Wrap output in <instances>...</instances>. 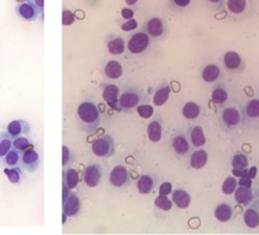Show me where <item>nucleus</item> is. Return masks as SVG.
<instances>
[{"instance_id": "nucleus-36", "label": "nucleus", "mask_w": 259, "mask_h": 235, "mask_svg": "<svg viewBox=\"0 0 259 235\" xmlns=\"http://www.w3.org/2000/svg\"><path fill=\"white\" fill-rule=\"evenodd\" d=\"M63 177H65V180L67 183L68 187H74L77 183V173L73 169H68L64 173Z\"/></svg>"}, {"instance_id": "nucleus-18", "label": "nucleus", "mask_w": 259, "mask_h": 235, "mask_svg": "<svg viewBox=\"0 0 259 235\" xmlns=\"http://www.w3.org/2000/svg\"><path fill=\"white\" fill-rule=\"evenodd\" d=\"M171 88L167 82L161 83L157 88L153 95V102L156 106H161L169 98Z\"/></svg>"}, {"instance_id": "nucleus-31", "label": "nucleus", "mask_w": 259, "mask_h": 235, "mask_svg": "<svg viewBox=\"0 0 259 235\" xmlns=\"http://www.w3.org/2000/svg\"><path fill=\"white\" fill-rule=\"evenodd\" d=\"M248 164L247 157L244 153L238 152L234 155L232 161V165L234 170H243L247 166Z\"/></svg>"}, {"instance_id": "nucleus-32", "label": "nucleus", "mask_w": 259, "mask_h": 235, "mask_svg": "<svg viewBox=\"0 0 259 235\" xmlns=\"http://www.w3.org/2000/svg\"><path fill=\"white\" fill-rule=\"evenodd\" d=\"M191 2L188 0H169L167 2V6L171 11L183 12L189 7Z\"/></svg>"}, {"instance_id": "nucleus-7", "label": "nucleus", "mask_w": 259, "mask_h": 235, "mask_svg": "<svg viewBox=\"0 0 259 235\" xmlns=\"http://www.w3.org/2000/svg\"><path fill=\"white\" fill-rule=\"evenodd\" d=\"M151 44V38L145 32L139 31L134 33L127 44L130 52L134 54H139L145 52Z\"/></svg>"}, {"instance_id": "nucleus-45", "label": "nucleus", "mask_w": 259, "mask_h": 235, "mask_svg": "<svg viewBox=\"0 0 259 235\" xmlns=\"http://www.w3.org/2000/svg\"><path fill=\"white\" fill-rule=\"evenodd\" d=\"M70 160V152L68 149L63 146L62 147V165L64 166Z\"/></svg>"}, {"instance_id": "nucleus-19", "label": "nucleus", "mask_w": 259, "mask_h": 235, "mask_svg": "<svg viewBox=\"0 0 259 235\" xmlns=\"http://www.w3.org/2000/svg\"><path fill=\"white\" fill-rule=\"evenodd\" d=\"M220 69L218 65L209 64L203 68L201 77L204 82L210 83L216 81L220 77Z\"/></svg>"}, {"instance_id": "nucleus-30", "label": "nucleus", "mask_w": 259, "mask_h": 235, "mask_svg": "<svg viewBox=\"0 0 259 235\" xmlns=\"http://www.w3.org/2000/svg\"><path fill=\"white\" fill-rule=\"evenodd\" d=\"M172 197L175 204L180 208H186L190 203V198L189 194L183 190H176Z\"/></svg>"}, {"instance_id": "nucleus-47", "label": "nucleus", "mask_w": 259, "mask_h": 235, "mask_svg": "<svg viewBox=\"0 0 259 235\" xmlns=\"http://www.w3.org/2000/svg\"><path fill=\"white\" fill-rule=\"evenodd\" d=\"M121 15L124 19H130L133 16L134 12L129 8H124L121 11Z\"/></svg>"}, {"instance_id": "nucleus-49", "label": "nucleus", "mask_w": 259, "mask_h": 235, "mask_svg": "<svg viewBox=\"0 0 259 235\" xmlns=\"http://www.w3.org/2000/svg\"><path fill=\"white\" fill-rule=\"evenodd\" d=\"M256 172V168L255 167H252L250 169V170L249 171L247 174L249 176V177L253 178L255 175Z\"/></svg>"}, {"instance_id": "nucleus-46", "label": "nucleus", "mask_w": 259, "mask_h": 235, "mask_svg": "<svg viewBox=\"0 0 259 235\" xmlns=\"http://www.w3.org/2000/svg\"><path fill=\"white\" fill-rule=\"evenodd\" d=\"M171 190L170 184L168 183H164L161 185L160 189V193L161 195H165L168 194Z\"/></svg>"}, {"instance_id": "nucleus-16", "label": "nucleus", "mask_w": 259, "mask_h": 235, "mask_svg": "<svg viewBox=\"0 0 259 235\" xmlns=\"http://www.w3.org/2000/svg\"><path fill=\"white\" fill-rule=\"evenodd\" d=\"M100 167L96 164L88 165L84 170L83 178L85 182L90 186L93 187L98 183L101 177Z\"/></svg>"}, {"instance_id": "nucleus-33", "label": "nucleus", "mask_w": 259, "mask_h": 235, "mask_svg": "<svg viewBox=\"0 0 259 235\" xmlns=\"http://www.w3.org/2000/svg\"><path fill=\"white\" fill-rule=\"evenodd\" d=\"M153 179L148 175H144L141 177L138 181V188L142 193H148L153 188Z\"/></svg>"}, {"instance_id": "nucleus-17", "label": "nucleus", "mask_w": 259, "mask_h": 235, "mask_svg": "<svg viewBox=\"0 0 259 235\" xmlns=\"http://www.w3.org/2000/svg\"><path fill=\"white\" fill-rule=\"evenodd\" d=\"M110 180L117 187L124 186L129 180L127 170L122 166H116L110 173Z\"/></svg>"}, {"instance_id": "nucleus-42", "label": "nucleus", "mask_w": 259, "mask_h": 235, "mask_svg": "<svg viewBox=\"0 0 259 235\" xmlns=\"http://www.w3.org/2000/svg\"><path fill=\"white\" fill-rule=\"evenodd\" d=\"M160 195L157 198L156 201L162 202V203H157L156 205L161 209L166 210L169 209L171 207L170 201L168 200L167 198L164 197V195Z\"/></svg>"}, {"instance_id": "nucleus-37", "label": "nucleus", "mask_w": 259, "mask_h": 235, "mask_svg": "<svg viewBox=\"0 0 259 235\" xmlns=\"http://www.w3.org/2000/svg\"><path fill=\"white\" fill-rule=\"evenodd\" d=\"M251 192L245 186L238 188L235 193V198L237 202L243 204L249 201L251 197Z\"/></svg>"}, {"instance_id": "nucleus-11", "label": "nucleus", "mask_w": 259, "mask_h": 235, "mask_svg": "<svg viewBox=\"0 0 259 235\" xmlns=\"http://www.w3.org/2000/svg\"><path fill=\"white\" fill-rule=\"evenodd\" d=\"M31 130L29 122L24 119L13 120L6 127V132L13 139L21 136H27L30 134Z\"/></svg>"}, {"instance_id": "nucleus-41", "label": "nucleus", "mask_w": 259, "mask_h": 235, "mask_svg": "<svg viewBox=\"0 0 259 235\" xmlns=\"http://www.w3.org/2000/svg\"><path fill=\"white\" fill-rule=\"evenodd\" d=\"M236 186V180L232 177H228L224 182L222 189L226 193H232Z\"/></svg>"}, {"instance_id": "nucleus-3", "label": "nucleus", "mask_w": 259, "mask_h": 235, "mask_svg": "<svg viewBox=\"0 0 259 235\" xmlns=\"http://www.w3.org/2000/svg\"><path fill=\"white\" fill-rule=\"evenodd\" d=\"M145 30V32L150 38L161 40L165 38L168 34V24L164 18L160 16H154L146 22Z\"/></svg>"}, {"instance_id": "nucleus-39", "label": "nucleus", "mask_w": 259, "mask_h": 235, "mask_svg": "<svg viewBox=\"0 0 259 235\" xmlns=\"http://www.w3.org/2000/svg\"><path fill=\"white\" fill-rule=\"evenodd\" d=\"M137 110L139 115L144 119L151 117L154 112L153 107L149 104H141L137 107Z\"/></svg>"}, {"instance_id": "nucleus-24", "label": "nucleus", "mask_w": 259, "mask_h": 235, "mask_svg": "<svg viewBox=\"0 0 259 235\" xmlns=\"http://www.w3.org/2000/svg\"><path fill=\"white\" fill-rule=\"evenodd\" d=\"M3 172L7 176L9 181L15 185H19L23 179L22 169L19 167L13 168H5Z\"/></svg>"}, {"instance_id": "nucleus-40", "label": "nucleus", "mask_w": 259, "mask_h": 235, "mask_svg": "<svg viewBox=\"0 0 259 235\" xmlns=\"http://www.w3.org/2000/svg\"><path fill=\"white\" fill-rule=\"evenodd\" d=\"M208 8L214 12H220L225 9V1H204Z\"/></svg>"}, {"instance_id": "nucleus-14", "label": "nucleus", "mask_w": 259, "mask_h": 235, "mask_svg": "<svg viewBox=\"0 0 259 235\" xmlns=\"http://www.w3.org/2000/svg\"><path fill=\"white\" fill-rule=\"evenodd\" d=\"M103 98L111 107L119 108V89L113 84H108L104 87L102 92Z\"/></svg>"}, {"instance_id": "nucleus-8", "label": "nucleus", "mask_w": 259, "mask_h": 235, "mask_svg": "<svg viewBox=\"0 0 259 235\" xmlns=\"http://www.w3.org/2000/svg\"><path fill=\"white\" fill-rule=\"evenodd\" d=\"M40 163L39 154L30 148L22 152L19 167L29 173H33L38 168Z\"/></svg>"}, {"instance_id": "nucleus-10", "label": "nucleus", "mask_w": 259, "mask_h": 235, "mask_svg": "<svg viewBox=\"0 0 259 235\" xmlns=\"http://www.w3.org/2000/svg\"><path fill=\"white\" fill-rule=\"evenodd\" d=\"M141 100V93L135 89H128L119 97V108L124 110H129L138 106Z\"/></svg>"}, {"instance_id": "nucleus-4", "label": "nucleus", "mask_w": 259, "mask_h": 235, "mask_svg": "<svg viewBox=\"0 0 259 235\" xmlns=\"http://www.w3.org/2000/svg\"><path fill=\"white\" fill-rule=\"evenodd\" d=\"M241 121L249 127H258L259 119V100L252 99L247 101L240 110Z\"/></svg>"}, {"instance_id": "nucleus-22", "label": "nucleus", "mask_w": 259, "mask_h": 235, "mask_svg": "<svg viewBox=\"0 0 259 235\" xmlns=\"http://www.w3.org/2000/svg\"><path fill=\"white\" fill-rule=\"evenodd\" d=\"M107 46L110 53L119 55L124 50V40L119 36L113 35L108 40Z\"/></svg>"}, {"instance_id": "nucleus-21", "label": "nucleus", "mask_w": 259, "mask_h": 235, "mask_svg": "<svg viewBox=\"0 0 259 235\" xmlns=\"http://www.w3.org/2000/svg\"><path fill=\"white\" fill-rule=\"evenodd\" d=\"M207 160V154L204 150H196L191 153L190 164L192 168L199 169L205 165Z\"/></svg>"}, {"instance_id": "nucleus-13", "label": "nucleus", "mask_w": 259, "mask_h": 235, "mask_svg": "<svg viewBox=\"0 0 259 235\" xmlns=\"http://www.w3.org/2000/svg\"><path fill=\"white\" fill-rule=\"evenodd\" d=\"M170 145L172 150L179 155L187 154L190 149V143L188 138L181 132H176L171 135Z\"/></svg>"}, {"instance_id": "nucleus-12", "label": "nucleus", "mask_w": 259, "mask_h": 235, "mask_svg": "<svg viewBox=\"0 0 259 235\" xmlns=\"http://www.w3.org/2000/svg\"><path fill=\"white\" fill-rule=\"evenodd\" d=\"M241 121V113L233 106L225 107L221 114V122L228 129L236 127Z\"/></svg>"}, {"instance_id": "nucleus-1", "label": "nucleus", "mask_w": 259, "mask_h": 235, "mask_svg": "<svg viewBox=\"0 0 259 235\" xmlns=\"http://www.w3.org/2000/svg\"><path fill=\"white\" fill-rule=\"evenodd\" d=\"M77 116L80 129L87 133H94L100 126L101 116L99 110L91 100H85L79 105Z\"/></svg>"}, {"instance_id": "nucleus-2", "label": "nucleus", "mask_w": 259, "mask_h": 235, "mask_svg": "<svg viewBox=\"0 0 259 235\" xmlns=\"http://www.w3.org/2000/svg\"><path fill=\"white\" fill-rule=\"evenodd\" d=\"M229 20L242 21L250 18L254 11L252 0H228L225 2V9Z\"/></svg>"}, {"instance_id": "nucleus-44", "label": "nucleus", "mask_w": 259, "mask_h": 235, "mask_svg": "<svg viewBox=\"0 0 259 235\" xmlns=\"http://www.w3.org/2000/svg\"><path fill=\"white\" fill-rule=\"evenodd\" d=\"M137 26V22L135 19H131L123 24L121 26L122 30L124 31H130L135 29Z\"/></svg>"}, {"instance_id": "nucleus-48", "label": "nucleus", "mask_w": 259, "mask_h": 235, "mask_svg": "<svg viewBox=\"0 0 259 235\" xmlns=\"http://www.w3.org/2000/svg\"><path fill=\"white\" fill-rule=\"evenodd\" d=\"M30 1L40 12H44V1L30 0Z\"/></svg>"}, {"instance_id": "nucleus-9", "label": "nucleus", "mask_w": 259, "mask_h": 235, "mask_svg": "<svg viewBox=\"0 0 259 235\" xmlns=\"http://www.w3.org/2000/svg\"><path fill=\"white\" fill-rule=\"evenodd\" d=\"M223 63L227 71L234 73H241L245 67L242 57L234 51H229L224 54Z\"/></svg>"}, {"instance_id": "nucleus-29", "label": "nucleus", "mask_w": 259, "mask_h": 235, "mask_svg": "<svg viewBox=\"0 0 259 235\" xmlns=\"http://www.w3.org/2000/svg\"><path fill=\"white\" fill-rule=\"evenodd\" d=\"M66 201V203H63V211L68 216L73 215L78 210L79 201L78 198L72 195L68 197Z\"/></svg>"}, {"instance_id": "nucleus-35", "label": "nucleus", "mask_w": 259, "mask_h": 235, "mask_svg": "<svg viewBox=\"0 0 259 235\" xmlns=\"http://www.w3.org/2000/svg\"><path fill=\"white\" fill-rule=\"evenodd\" d=\"M31 145L30 140L24 136L16 137L12 141V147L22 152L27 149Z\"/></svg>"}, {"instance_id": "nucleus-43", "label": "nucleus", "mask_w": 259, "mask_h": 235, "mask_svg": "<svg viewBox=\"0 0 259 235\" xmlns=\"http://www.w3.org/2000/svg\"><path fill=\"white\" fill-rule=\"evenodd\" d=\"M74 16L69 10H64L62 13V24L64 25H70L74 21Z\"/></svg>"}, {"instance_id": "nucleus-28", "label": "nucleus", "mask_w": 259, "mask_h": 235, "mask_svg": "<svg viewBox=\"0 0 259 235\" xmlns=\"http://www.w3.org/2000/svg\"><path fill=\"white\" fill-rule=\"evenodd\" d=\"M13 139L6 131L0 132V159L4 156L12 147Z\"/></svg>"}, {"instance_id": "nucleus-34", "label": "nucleus", "mask_w": 259, "mask_h": 235, "mask_svg": "<svg viewBox=\"0 0 259 235\" xmlns=\"http://www.w3.org/2000/svg\"><path fill=\"white\" fill-rule=\"evenodd\" d=\"M215 216L222 221L228 220L231 216V209L229 206L226 204L219 205L215 210Z\"/></svg>"}, {"instance_id": "nucleus-25", "label": "nucleus", "mask_w": 259, "mask_h": 235, "mask_svg": "<svg viewBox=\"0 0 259 235\" xmlns=\"http://www.w3.org/2000/svg\"><path fill=\"white\" fill-rule=\"evenodd\" d=\"M228 98V92L223 85L218 84L214 87L211 96V100L213 103L222 105L227 101Z\"/></svg>"}, {"instance_id": "nucleus-27", "label": "nucleus", "mask_w": 259, "mask_h": 235, "mask_svg": "<svg viewBox=\"0 0 259 235\" xmlns=\"http://www.w3.org/2000/svg\"><path fill=\"white\" fill-rule=\"evenodd\" d=\"M200 112L199 105L194 102H187L182 110L183 115L187 119L193 120L198 116Z\"/></svg>"}, {"instance_id": "nucleus-23", "label": "nucleus", "mask_w": 259, "mask_h": 235, "mask_svg": "<svg viewBox=\"0 0 259 235\" xmlns=\"http://www.w3.org/2000/svg\"><path fill=\"white\" fill-rule=\"evenodd\" d=\"M104 71L106 75L111 79H117L122 73V67L119 62L112 60L108 61L105 65Z\"/></svg>"}, {"instance_id": "nucleus-6", "label": "nucleus", "mask_w": 259, "mask_h": 235, "mask_svg": "<svg viewBox=\"0 0 259 235\" xmlns=\"http://www.w3.org/2000/svg\"><path fill=\"white\" fill-rule=\"evenodd\" d=\"M15 12L18 17L27 22L35 21L43 12H40L30 0L19 2L15 7Z\"/></svg>"}, {"instance_id": "nucleus-20", "label": "nucleus", "mask_w": 259, "mask_h": 235, "mask_svg": "<svg viewBox=\"0 0 259 235\" xmlns=\"http://www.w3.org/2000/svg\"><path fill=\"white\" fill-rule=\"evenodd\" d=\"M22 152L13 147L2 159L5 166L7 168H13L20 166Z\"/></svg>"}, {"instance_id": "nucleus-38", "label": "nucleus", "mask_w": 259, "mask_h": 235, "mask_svg": "<svg viewBox=\"0 0 259 235\" xmlns=\"http://www.w3.org/2000/svg\"><path fill=\"white\" fill-rule=\"evenodd\" d=\"M244 220L246 223L250 219L248 226L250 227H254L258 224V213L254 209H247L244 214Z\"/></svg>"}, {"instance_id": "nucleus-15", "label": "nucleus", "mask_w": 259, "mask_h": 235, "mask_svg": "<svg viewBox=\"0 0 259 235\" xmlns=\"http://www.w3.org/2000/svg\"><path fill=\"white\" fill-rule=\"evenodd\" d=\"M187 138L189 143L195 147L202 146L206 142L203 130L199 125H193L190 127Z\"/></svg>"}, {"instance_id": "nucleus-26", "label": "nucleus", "mask_w": 259, "mask_h": 235, "mask_svg": "<svg viewBox=\"0 0 259 235\" xmlns=\"http://www.w3.org/2000/svg\"><path fill=\"white\" fill-rule=\"evenodd\" d=\"M148 137L153 142L159 141L162 135V125L159 120H154L149 125L147 128Z\"/></svg>"}, {"instance_id": "nucleus-5", "label": "nucleus", "mask_w": 259, "mask_h": 235, "mask_svg": "<svg viewBox=\"0 0 259 235\" xmlns=\"http://www.w3.org/2000/svg\"><path fill=\"white\" fill-rule=\"evenodd\" d=\"M114 142L109 135H105L99 137L93 143L92 149L94 153L100 157L108 158L113 154Z\"/></svg>"}]
</instances>
